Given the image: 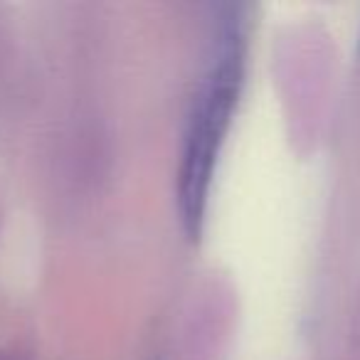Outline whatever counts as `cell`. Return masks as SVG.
<instances>
[{
	"label": "cell",
	"instance_id": "6da1fadb",
	"mask_svg": "<svg viewBox=\"0 0 360 360\" xmlns=\"http://www.w3.org/2000/svg\"><path fill=\"white\" fill-rule=\"evenodd\" d=\"M245 77V30L240 18H230L220 37V50L205 77L195 109L188 121L186 148L178 175V210L188 237L198 240L210 193L212 168L230 129Z\"/></svg>",
	"mask_w": 360,
	"mask_h": 360
}]
</instances>
